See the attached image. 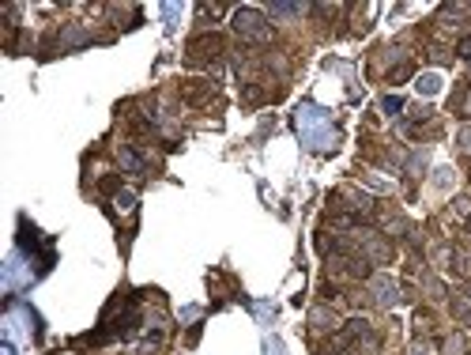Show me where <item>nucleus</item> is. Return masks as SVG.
<instances>
[{"instance_id":"f257e3e1","label":"nucleus","mask_w":471,"mask_h":355,"mask_svg":"<svg viewBox=\"0 0 471 355\" xmlns=\"http://www.w3.org/2000/svg\"><path fill=\"white\" fill-rule=\"evenodd\" d=\"M234 31L241 34V38H249V42H268L272 38V23L264 19L257 8H241L234 16Z\"/></svg>"},{"instance_id":"f03ea898","label":"nucleus","mask_w":471,"mask_h":355,"mask_svg":"<svg viewBox=\"0 0 471 355\" xmlns=\"http://www.w3.org/2000/svg\"><path fill=\"white\" fill-rule=\"evenodd\" d=\"M189 61L192 65H208V61H219V53H223V38L219 34H196V38L189 42Z\"/></svg>"},{"instance_id":"7ed1b4c3","label":"nucleus","mask_w":471,"mask_h":355,"mask_svg":"<svg viewBox=\"0 0 471 355\" xmlns=\"http://www.w3.org/2000/svg\"><path fill=\"white\" fill-rule=\"evenodd\" d=\"M456 110H460V117H471V84L456 91Z\"/></svg>"},{"instance_id":"20e7f679","label":"nucleus","mask_w":471,"mask_h":355,"mask_svg":"<svg viewBox=\"0 0 471 355\" xmlns=\"http://www.w3.org/2000/svg\"><path fill=\"white\" fill-rule=\"evenodd\" d=\"M456 53H460L464 61H471V34H467V38H460V42H456Z\"/></svg>"}]
</instances>
